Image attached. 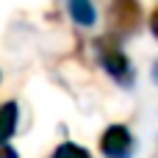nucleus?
<instances>
[{"mask_svg":"<svg viewBox=\"0 0 158 158\" xmlns=\"http://www.w3.org/2000/svg\"><path fill=\"white\" fill-rule=\"evenodd\" d=\"M94 53H97V61L103 64V69H106L119 86H125V89L133 86V67H131L125 50L117 44V39L100 36V39L94 42Z\"/></svg>","mask_w":158,"mask_h":158,"instance_id":"obj_1","label":"nucleus"},{"mask_svg":"<svg viewBox=\"0 0 158 158\" xmlns=\"http://www.w3.org/2000/svg\"><path fill=\"white\" fill-rule=\"evenodd\" d=\"M136 142L128 125H108L100 136V153L106 158H133Z\"/></svg>","mask_w":158,"mask_h":158,"instance_id":"obj_2","label":"nucleus"},{"mask_svg":"<svg viewBox=\"0 0 158 158\" xmlns=\"http://www.w3.org/2000/svg\"><path fill=\"white\" fill-rule=\"evenodd\" d=\"M139 19H142V6L139 0H111V22H114V31L128 36L139 28Z\"/></svg>","mask_w":158,"mask_h":158,"instance_id":"obj_3","label":"nucleus"},{"mask_svg":"<svg viewBox=\"0 0 158 158\" xmlns=\"http://www.w3.org/2000/svg\"><path fill=\"white\" fill-rule=\"evenodd\" d=\"M67 8H69L72 22H78L81 28H94L97 11H94V3L92 0H67Z\"/></svg>","mask_w":158,"mask_h":158,"instance_id":"obj_4","label":"nucleus"},{"mask_svg":"<svg viewBox=\"0 0 158 158\" xmlns=\"http://www.w3.org/2000/svg\"><path fill=\"white\" fill-rule=\"evenodd\" d=\"M17 122H19V106L14 100L0 106V144H6L14 133H17Z\"/></svg>","mask_w":158,"mask_h":158,"instance_id":"obj_5","label":"nucleus"},{"mask_svg":"<svg viewBox=\"0 0 158 158\" xmlns=\"http://www.w3.org/2000/svg\"><path fill=\"white\" fill-rule=\"evenodd\" d=\"M50 158H92V156H89V150H86V147L72 144V142H64V144H58V147H56V153H53Z\"/></svg>","mask_w":158,"mask_h":158,"instance_id":"obj_6","label":"nucleus"},{"mask_svg":"<svg viewBox=\"0 0 158 158\" xmlns=\"http://www.w3.org/2000/svg\"><path fill=\"white\" fill-rule=\"evenodd\" d=\"M0 158H19V156H17V150L6 142V144H0Z\"/></svg>","mask_w":158,"mask_h":158,"instance_id":"obj_7","label":"nucleus"},{"mask_svg":"<svg viewBox=\"0 0 158 158\" xmlns=\"http://www.w3.org/2000/svg\"><path fill=\"white\" fill-rule=\"evenodd\" d=\"M150 31H153V36L158 39V6L153 8V14H150Z\"/></svg>","mask_w":158,"mask_h":158,"instance_id":"obj_8","label":"nucleus"},{"mask_svg":"<svg viewBox=\"0 0 158 158\" xmlns=\"http://www.w3.org/2000/svg\"><path fill=\"white\" fill-rule=\"evenodd\" d=\"M153 78H156V83H158V61H156V67H153Z\"/></svg>","mask_w":158,"mask_h":158,"instance_id":"obj_9","label":"nucleus"}]
</instances>
